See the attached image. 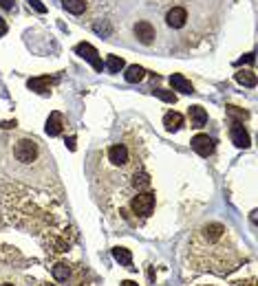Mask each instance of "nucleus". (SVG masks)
<instances>
[{
    "instance_id": "39448f33",
    "label": "nucleus",
    "mask_w": 258,
    "mask_h": 286,
    "mask_svg": "<svg viewBox=\"0 0 258 286\" xmlns=\"http://www.w3.org/2000/svg\"><path fill=\"white\" fill-rule=\"evenodd\" d=\"M188 22V9L185 7H172L166 13V24L170 29H181Z\"/></svg>"
},
{
    "instance_id": "393cba45",
    "label": "nucleus",
    "mask_w": 258,
    "mask_h": 286,
    "mask_svg": "<svg viewBox=\"0 0 258 286\" xmlns=\"http://www.w3.org/2000/svg\"><path fill=\"white\" fill-rule=\"evenodd\" d=\"M228 112H230V115H234V117H241V119H245V117H247V112H241V110H236L234 106H230V108H228Z\"/></svg>"
},
{
    "instance_id": "f3484780",
    "label": "nucleus",
    "mask_w": 258,
    "mask_h": 286,
    "mask_svg": "<svg viewBox=\"0 0 258 286\" xmlns=\"http://www.w3.org/2000/svg\"><path fill=\"white\" fill-rule=\"evenodd\" d=\"M113 258H115L120 264H124V267H130V264H132V255H130V251H128V249H124V247L113 249Z\"/></svg>"
},
{
    "instance_id": "6e6552de",
    "label": "nucleus",
    "mask_w": 258,
    "mask_h": 286,
    "mask_svg": "<svg viewBox=\"0 0 258 286\" xmlns=\"http://www.w3.org/2000/svg\"><path fill=\"white\" fill-rule=\"evenodd\" d=\"M75 51L82 55V58H86V60H89V62L93 64V69H95V71H102V69H104V64H102V60L97 58V51L93 49L89 42H82V44H77Z\"/></svg>"
},
{
    "instance_id": "2eb2a0df",
    "label": "nucleus",
    "mask_w": 258,
    "mask_h": 286,
    "mask_svg": "<svg viewBox=\"0 0 258 286\" xmlns=\"http://www.w3.org/2000/svg\"><path fill=\"white\" fill-rule=\"evenodd\" d=\"M124 77H126V81H130V84H137V81H141L143 77H146V71H143L141 66L132 64V66H128V69H126Z\"/></svg>"
},
{
    "instance_id": "7ed1b4c3",
    "label": "nucleus",
    "mask_w": 258,
    "mask_h": 286,
    "mask_svg": "<svg viewBox=\"0 0 258 286\" xmlns=\"http://www.w3.org/2000/svg\"><path fill=\"white\" fill-rule=\"evenodd\" d=\"M130 209L139 216H150L154 209V194L152 192H137L130 201Z\"/></svg>"
},
{
    "instance_id": "aec40b11",
    "label": "nucleus",
    "mask_w": 258,
    "mask_h": 286,
    "mask_svg": "<svg viewBox=\"0 0 258 286\" xmlns=\"http://www.w3.org/2000/svg\"><path fill=\"white\" fill-rule=\"evenodd\" d=\"M106 69H108V73H120V71L124 69V60L120 58V55H108Z\"/></svg>"
},
{
    "instance_id": "f8f14e48",
    "label": "nucleus",
    "mask_w": 258,
    "mask_h": 286,
    "mask_svg": "<svg viewBox=\"0 0 258 286\" xmlns=\"http://www.w3.org/2000/svg\"><path fill=\"white\" fill-rule=\"evenodd\" d=\"M188 115H190L192 128H203L208 124V112H205V108H201V106H192V108L188 110Z\"/></svg>"
},
{
    "instance_id": "ddd939ff",
    "label": "nucleus",
    "mask_w": 258,
    "mask_h": 286,
    "mask_svg": "<svg viewBox=\"0 0 258 286\" xmlns=\"http://www.w3.org/2000/svg\"><path fill=\"white\" fill-rule=\"evenodd\" d=\"M163 126H166L168 132H177L179 128L183 126V117L179 115V112L170 110V112H166V115H163Z\"/></svg>"
},
{
    "instance_id": "cd10ccee",
    "label": "nucleus",
    "mask_w": 258,
    "mask_h": 286,
    "mask_svg": "<svg viewBox=\"0 0 258 286\" xmlns=\"http://www.w3.org/2000/svg\"><path fill=\"white\" fill-rule=\"evenodd\" d=\"M46 286H53V284H46Z\"/></svg>"
},
{
    "instance_id": "bb28decb",
    "label": "nucleus",
    "mask_w": 258,
    "mask_h": 286,
    "mask_svg": "<svg viewBox=\"0 0 258 286\" xmlns=\"http://www.w3.org/2000/svg\"><path fill=\"white\" fill-rule=\"evenodd\" d=\"M122 286H137V282H130V280H126V282H122Z\"/></svg>"
},
{
    "instance_id": "1a4fd4ad",
    "label": "nucleus",
    "mask_w": 258,
    "mask_h": 286,
    "mask_svg": "<svg viewBox=\"0 0 258 286\" xmlns=\"http://www.w3.org/2000/svg\"><path fill=\"white\" fill-rule=\"evenodd\" d=\"M62 130H64V117H62L60 112H51L49 119H46V135L58 137V135H62Z\"/></svg>"
},
{
    "instance_id": "423d86ee",
    "label": "nucleus",
    "mask_w": 258,
    "mask_h": 286,
    "mask_svg": "<svg viewBox=\"0 0 258 286\" xmlns=\"http://www.w3.org/2000/svg\"><path fill=\"white\" fill-rule=\"evenodd\" d=\"M154 35H157V31H154V27L148 22V20H139V22L135 24V38L141 44H152Z\"/></svg>"
},
{
    "instance_id": "f257e3e1",
    "label": "nucleus",
    "mask_w": 258,
    "mask_h": 286,
    "mask_svg": "<svg viewBox=\"0 0 258 286\" xmlns=\"http://www.w3.org/2000/svg\"><path fill=\"white\" fill-rule=\"evenodd\" d=\"M188 262L197 271L230 273L243 262L239 247L232 238L230 229L221 222L203 224L194 231L188 244Z\"/></svg>"
},
{
    "instance_id": "4468645a",
    "label": "nucleus",
    "mask_w": 258,
    "mask_h": 286,
    "mask_svg": "<svg viewBox=\"0 0 258 286\" xmlns=\"http://www.w3.org/2000/svg\"><path fill=\"white\" fill-rule=\"evenodd\" d=\"M62 7L73 16H80L86 11V0H62Z\"/></svg>"
},
{
    "instance_id": "f03ea898",
    "label": "nucleus",
    "mask_w": 258,
    "mask_h": 286,
    "mask_svg": "<svg viewBox=\"0 0 258 286\" xmlns=\"http://www.w3.org/2000/svg\"><path fill=\"white\" fill-rule=\"evenodd\" d=\"M7 165L11 176L35 187H49L55 183V167L38 137L18 135L7 143Z\"/></svg>"
},
{
    "instance_id": "0eeeda50",
    "label": "nucleus",
    "mask_w": 258,
    "mask_h": 286,
    "mask_svg": "<svg viewBox=\"0 0 258 286\" xmlns=\"http://www.w3.org/2000/svg\"><path fill=\"white\" fill-rule=\"evenodd\" d=\"M190 143H192V150L197 152L199 156H210L214 152V141L210 139L208 135H197Z\"/></svg>"
},
{
    "instance_id": "a211bd4d",
    "label": "nucleus",
    "mask_w": 258,
    "mask_h": 286,
    "mask_svg": "<svg viewBox=\"0 0 258 286\" xmlns=\"http://www.w3.org/2000/svg\"><path fill=\"white\" fill-rule=\"evenodd\" d=\"M234 77H236L239 84H243V86H250V88L256 86V73H252V71H239Z\"/></svg>"
},
{
    "instance_id": "20e7f679",
    "label": "nucleus",
    "mask_w": 258,
    "mask_h": 286,
    "mask_svg": "<svg viewBox=\"0 0 258 286\" xmlns=\"http://www.w3.org/2000/svg\"><path fill=\"white\" fill-rule=\"evenodd\" d=\"M108 161L113 163L115 167H126L130 165V152H128V147L124 145V143H115V145L108 147Z\"/></svg>"
},
{
    "instance_id": "9d476101",
    "label": "nucleus",
    "mask_w": 258,
    "mask_h": 286,
    "mask_svg": "<svg viewBox=\"0 0 258 286\" xmlns=\"http://www.w3.org/2000/svg\"><path fill=\"white\" fill-rule=\"evenodd\" d=\"M230 137H232V141H234V145H239V147H247V145H250V135H247V130L241 124L232 126Z\"/></svg>"
},
{
    "instance_id": "a878e982",
    "label": "nucleus",
    "mask_w": 258,
    "mask_h": 286,
    "mask_svg": "<svg viewBox=\"0 0 258 286\" xmlns=\"http://www.w3.org/2000/svg\"><path fill=\"white\" fill-rule=\"evenodd\" d=\"M4 33H7V24H4V20L0 18V38H2Z\"/></svg>"
},
{
    "instance_id": "dca6fc26",
    "label": "nucleus",
    "mask_w": 258,
    "mask_h": 286,
    "mask_svg": "<svg viewBox=\"0 0 258 286\" xmlns=\"http://www.w3.org/2000/svg\"><path fill=\"white\" fill-rule=\"evenodd\" d=\"M49 86H51V79L49 77H33V79H29V88L35 90V93H49Z\"/></svg>"
},
{
    "instance_id": "b1692460",
    "label": "nucleus",
    "mask_w": 258,
    "mask_h": 286,
    "mask_svg": "<svg viewBox=\"0 0 258 286\" xmlns=\"http://www.w3.org/2000/svg\"><path fill=\"white\" fill-rule=\"evenodd\" d=\"M13 4H15V0H0V7H2L4 11H11Z\"/></svg>"
},
{
    "instance_id": "9b49d317",
    "label": "nucleus",
    "mask_w": 258,
    "mask_h": 286,
    "mask_svg": "<svg viewBox=\"0 0 258 286\" xmlns=\"http://www.w3.org/2000/svg\"><path fill=\"white\" fill-rule=\"evenodd\" d=\"M170 86H172L174 90H179V93H194V86L190 84V79H185L181 73L170 75Z\"/></svg>"
},
{
    "instance_id": "5701e85b",
    "label": "nucleus",
    "mask_w": 258,
    "mask_h": 286,
    "mask_svg": "<svg viewBox=\"0 0 258 286\" xmlns=\"http://www.w3.org/2000/svg\"><path fill=\"white\" fill-rule=\"evenodd\" d=\"M29 4L35 9V11H40V13H44V11H46V7H44L42 2H40V0H29Z\"/></svg>"
},
{
    "instance_id": "4be33fe9",
    "label": "nucleus",
    "mask_w": 258,
    "mask_h": 286,
    "mask_svg": "<svg viewBox=\"0 0 258 286\" xmlns=\"http://www.w3.org/2000/svg\"><path fill=\"white\" fill-rule=\"evenodd\" d=\"M154 95H157L159 99L168 101V104H174V101H177V95L170 93V90H163V88H157V90H154Z\"/></svg>"
},
{
    "instance_id": "412c9836",
    "label": "nucleus",
    "mask_w": 258,
    "mask_h": 286,
    "mask_svg": "<svg viewBox=\"0 0 258 286\" xmlns=\"http://www.w3.org/2000/svg\"><path fill=\"white\" fill-rule=\"evenodd\" d=\"M69 275H71V271H69V267H66L64 262H58V264L53 267V278L60 280V282H64V280L69 278Z\"/></svg>"
},
{
    "instance_id": "6ab92c4d",
    "label": "nucleus",
    "mask_w": 258,
    "mask_h": 286,
    "mask_svg": "<svg viewBox=\"0 0 258 286\" xmlns=\"http://www.w3.org/2000/svg\"><path fill=\"white\" fill-rule=\"evenodd\" d=\"M0 286H33V284H29L22 275H13V278L7 275V278H0Z\"/></svg>"
}]
</instances>
